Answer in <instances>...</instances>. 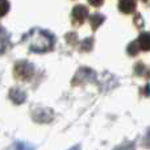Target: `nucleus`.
Wrapping results in <instances>:
<instances>
[{
  "instance_id": "2",
  "label": "nucleus",
  "mask_w": 150,
  "mask_h": 150,
  "mask_svg": "<svg viewBox=\"0 0 150 150\" xmlns=\"http://www.w3.org/2000/svg\"><path fill=\"white\" fill-rule=\"evenodd\" d=\"M15 74L21 80H29L34 75V67L28 62H18L15 66Z\"/></svg>"
},
{
  "instance_id": "7",
  "label": "nucleus",
  "mask_w": 150,
  "mask_h": 150,
  "mask_svg": "<svg viewBox=\"0 0 150 150\" xmlns=\"http://www.w3.org/2000/svg\"><path fill=\"white\" fill-rule=\"evenodd\" d=\"M138 45L141 49L144 50H150V33H144L138 38Z\"/></svg>"
},
{
  "instance_id": "12",
  "label": "nucleus",
  "mask_w": 150,
  "mask_h": 150,
  "mask_svg": "<svg viewBox=\"0 0 150 150\" xmlns=\"http://www.w3.org/2000/svg\"><path fill=\"white\" fill-rule=\"evenodd\" d=\"M115 150H134V146H133L132 144H124V145L117 146Z\"/></svg>"
},
{
  "instance_id": "4",
  "label": "nucleus",
  "mask_w": 150,
  "mask_h": 150,
  "mask_svg": "<svg viewBox=\"0 0 150 150\" xmlns=\"http://www.w3.org/2000/svg\"><path fill=\"white\" fill-rule=\"evenodd\" d=\"M9 99L13 101V103L16 104H21L25 101L26 99V95L24 91L18 90V88H12V90L9 91Z\"/></svg>"
},
{
  "instance_id": "5",
  "label": "nucleus",
  "mask_w": 150,
  "mask_h": 150,
  "mask_svg": "<svg viewBox=\"0 0 150 150\" xmlns=\"http://www.w3.org/2000/svg\"><path fill=\"white\" fill-rule=\"evenodd\" d=\"M73 16H74V18L76 21L83 23V21H84V18L87 17V9H86L84 7H82V5H78V7L73 11Z\"/></svg>"
},
{
  "instance_id": "13",
  "label": "nucleus",
  "mask_w": 150,
  "mask_h": 150,
  "mask_svg": "<svg viewBox=\"0 0 150 150\" xmlns=\"http://www.w3.org/2000/svg\"><path fill=\"white\" fill-rule=\"evenodd\" d=\"M144 145H145L146 148H149V149H150V130H149L148 133H146L145 138H144Z\"/></svg>"
},
{
  "instance_id": "6",
  "label": "nucleus",
  "mask_w": 150,
  "mask_h": 150,
  "mask_svg": "<svg viewBox=\"0 0 150 150\" xmlns=\"http://www.w3.org/2000/svg\"><path fill=\"white\" fill-rule=\"evenodd\" d=\"M134 0H121L120 1V11L124 13H130L134 9Z\"/></svg>"
},
{
  "instance_id": "14",
  "label": "nucleus",
  "mask_w": 150,
  "mask_h": 150,
  "mask_svg": "<svg viewBox=\"0 0 150 150\" xmlns=\"http://www.w3.org/2000/svg\"><path fill=\"white\" fill-rule=\"evenodd\" d=\"M90 3L92 5H95V7H98V5H100L103 3V0H90Z\"/></svg>"
},
{
  "instance_id": "8",
  "label": "nucleus",
  "mask_w": 150,
  "mask_h": 150,
  "mask_svg": "<svg viewBox=\"0 0 150 150\" xmlns=\"http://www.w3.org/2000/svg\"><path fill=\"white\" fill-rule=\"evenodd\" d=\"M36 146L30 145V144H26V142H15L12 146H11L8 150H34Z\"/></svg>"
},
{
  "instance_id": "9",
  "label": "nucleus",
  "mask_w": 150,
  "mask_h": 150,
  "mask_svg": "<svg viewBox=\"0 0 150 150\" xmlns=\"http://www.w3.org/2000/svg\"><path fill=\"white\" fill-rule=\"evenodd\" d=\"M8 47V34L3 28H0V53Z\"/></svg>"
},
{
  "instance_id": "1",
  "label": "nucleus",
  "mask_w": 150,
  "mask_h": 150,
  "mask_svg": "<svg viewBox=\"0 0 150 150\" xmlns=\"http://www.w3.org/2000/svg\"><path fill=\"white\" fill-rule=\"evenodd\" d=\"M29 49L34 53H44L47 52L53 47L54 45V38L50 33L45 30H40V29H34L29 33V36L26 37Z\"/></svg>"
},
{
  "instance_id": "3",
  "label": "nucleus",
  "mask_w": 150,
  "mask_h": 150,
  "mask_svg": "<svg viewBox=\"0 0 150 150\" xmlns=\"http://www.w3.org/2000/svg\"><path fill=\"white\" fill-rule=\"evenodd\" d=\"M33 119L38 122H49L53 119V115L50 109H40L33 113Z\"/></svg>"
},
{
  "instance_id": "11",
  "label": "nucleus",
  "mask_w": 150,
  "mask_h": 150,
  "mask_svg": "<svg viewBox=\"0 0 150 150\" xmlns=\"http://www.w3.org/2000/svg\"><path fill=\"white\" fill-rule=\"evenodd\" d=\"M91 20H92V25H93V28H98V25L101 23V21H103V16L96 15V16H93V17L91 18Z\"/></svg>"
},
{
  "instance_id": "15",
  "label": "nucleus",
  "mask_w": 150,
  "mask_h": 150,
  "mask_svg": "<svg viewBox=\"0 0 150 150\" xmlns=\"http://www.w3.org/2000/svg\"><path fill=\"white\" fill-rule=\"evenodd\" d=\"M69 150H80L79 146H74V148H71V149H69Z\"/></svg>"
},
{
  "instance_id": "10",
  "label": "nucleus",
  "mask_w": 150,
  "mask_h": 150,
  "mask_svg": "<svg viewBox=\"0 0 150 150\" xmlns=\"http://www.w3.org/2000/svg\"><path fill=\"white\" fill-rule=\"evenodd\" d=\"M8 9H9V4L7 0H0V17L4 16L8 12Z\"/></svg>"
}]
</instances>
